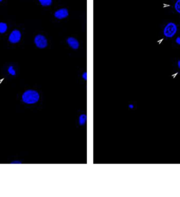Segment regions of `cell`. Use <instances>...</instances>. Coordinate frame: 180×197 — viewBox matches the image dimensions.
Here are the masks:
<instances>
[{"label":"cell","mask_w":180,"mask_h":197,"mask_svg":"<svg viewBox=\"0 0 180 197\" xmlns=\"http://www.w3.org/2000/svg\"><path fill=\"white\" fill-rule=\"evenodd\" d=\"M178 68L180 69V60H179V61L178 62Z\"/></svg>","instance_id":"5bb4252c"},{"label":"cell","mask_w":180,"mask_h":197,"mask_svg":"<svg viewBox=\"0 0 180 197\" xmlns=\"http://www.w3.org/2000/svg\"><path fill=\"white\" fill-rule=\"evenodd\" d=\"M2 1H3V0H0V2H1Z\"/></svg>","instance_id":"2e32d148"},{"label":"cell","mask_w":180,"mask_h":197,"mask_svg":"<svg viewBox=\"0 0 180 197\" xmlns=\"http://www.w3.org/2000/svg\"><path fill=\"white\" fill-rule=\"evenodd\" d=\"M39 1L44 7L50 6L52 4V0H39Z\"/></svg>","instance_id":"ba28073f"},{"label":"cell","mask_w":180,"mask_h":197,"mask_svg":"<svg viewBox=\"0 0 180 197\" xmlns=\"http://www.w3.org/2000/svg\"><path fill=\"white\" fill-rule=\"evenodd\" d=\"M84 77L85 79H86V73H84Z\"/></svg>","instance_id":"9a60e30c"},{"label":"cell","mask_w":180,"mask_h":197,"mask_svg":"<svg viewBox=\"0 0 180 197\" xmlns=\"http://www.w3.org/2000/svg\"><path fill=\"white\" fill-rule=\"evenodd\" d=\"M67 43L69 44V46L71 47L73 49H77L79 47V43L78 42L76 39L73 38V37H70L67 39Z\"/></svg>","instance_id":"8992f818"},{"label":"cell","mask_w":180,"mask_h":197,"mask_svg":"<svg viewBox=\"0 0 180 197\" xmlns=\"http://www.w3.org/2000/svg\"><path fill=\"white\" fill-rule=\"evenodd\" d=\"M54 15H55V17L58 19H63L68 16L69 12L67 9L63 8V9H60L58 10L57 11H56Z\"/></svg>","instance_id":"5b68a950"},{"label":"cell","mask_w":180,"mask_h":197,"mask_svg":"<svg viewBox=\"0 0 180 197\" xmlns=\"http://www.w3.org/2000/svg\"><path fill=\"white\" fill-rule=\"evenodd\" d=\"M21 38V32L18 30H15L12 32L9 37V41L12 43L19 42Z\"/></svg>","instance_id":"277c9868"},{"label":"cell","mask_w":180,"mask_h":197,"mask_svg":"<svg viewBox=\"0 0 180 197\" xmlns=\"http://www.w3.org/2000/svg\"><path fill=\"white\" fill-rule=\"evenodd\" d=\"M35 43L38 48L44 49L47 46V40L43 35H36L35 38Z\"/></svg>","instance_id":"3957f363"},{"label":"cell","mask_w":180,"mask_h":197,"mask_svg":"<svg viewBox=\"0 0 180 197\" xmlns=\"http://www.w3.org/2000/svg\"><path fill=\"white\" fill-rule=\"evenodd\" d=\"M23 102L28 104L37 102L39 99V94L36 91L28 90L24 93L22 96Z\"/></svg>","instance_id":"6da1fadb"},{"label":"cell","mask_w":180,"mask_h":197,"mask_svg":"<svg viewBox=\"0 0 180 197\" xmlns=\"http://www.w3.org/2000/svg\"><path fill=\"white\" fill-rule=\"evenodd\" d=\"M8 72L10 74H11L12 75H15L16 71L15 70H14L13 68V66H10L8 68Z\"/></svg>","instance_id":"30bf717a"},{"label":"cell","mask_w":180,"mask_h":197,"mask_svg":"<svg viewBox=\"0 0 180 197\" xmlns=\"http://www.w3.org/2000/svg\"><path fill=\"white\" fill-rule=\"evenodd\" d=\"M175 9L177 12L180 13V0H177L175 4Z\"/></svg>","instance_id":"9c48e42d"},{"label":"cell","mask_w":180,"mask_h":197,"mask_svg":"<svg viewBox=\"0 0 180 197\" xmlns=\"http://www.w3.org/2000/svg\"><path fill=\"white\" fill-rule=\"evenodd\" d=\"M176 42L178 45H180V37H178L176 39Z\"/></svg>","instance_id":"7c38bea8"},{"label":"cell","mask_w":180,"mask_h":197,"mask_svg":"<svg viewBox=\"0 0 180 197\" xmlns=\"http://www.w3.org/2000/svg\"><path fill=\"white\" fill-rule=\"evenodd\" d=\"M11 163V164H21V162L19 161H12Z\"/></svg>","instance_id":"4fadbf2b"},{"label":"cell","mask_w":180,"mask_h":197,"mask_svg":"<svg viewBox=\"0 0 180 197\" xmlns=\"http://www.w3.org/2000/svg\"><path fill=\"white\" fill-rule=\"evenodd\" d=\"M86 119V117L85 115H82V116H81L80 119V124H84L85 123Z\"/></svg>","instance_id":"8fae6325"},{"label":"cell","mask_w":180,"mask_h":197,"mask_svg":"<svg viewBox=\"0 0 180 197\" xmlns=\"http://www.w3.org/2000/svg\"><path fill=\"white\" fill-rule=\"evenodd\" d=\"M8 26L7 24L5 23L0 22V33L4 34L6 31H7Z\"/></svg>","instance_id":"52a82bcc"},{"label":"cell","mask_w":180,"mask_h":197,"mask_svg":"<svg viewBox=\"0 0 180 197\" xmlns=\"http://www.w3.org/2000/svg\"><path fill=\"white\" fill-rule=\"evenodd\" d=\"M177 27L176 24L172 22L168 24L164 30V34L167 38H172L176 34Z\"/></svg>","instance_id":"7a4b0ae2"}]
</instances>
